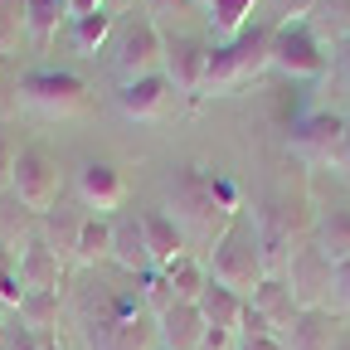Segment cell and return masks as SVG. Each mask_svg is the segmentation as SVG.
<instances>
[{
	"label": "cell",
	"mask_w": 350,
	"mask_h": 350,
	"mask_svg": "<svg viewBox=\"0 0 350 350\" xmlns=\"http://www.w3.org/2000/svg\"><path fill=\"white\" fill-rule=\"evenodd\" d=\"M273 29L278 25H248L243 34L209 44V68H204V98H224L239 93L253 78L273 68Z\"/></svg>",
	"instance_id": "cell-1"
},
{
	"label": "cell",
	"mask_w": 350,
	"mask_h": 350,
	"mask_svg": "<svg viewBox=\"0 0 350 350\" xmlns=\"http://www.w3.org/2000/svg\"><path fill=\"white\" fill-rule=\"evenodd\" d=\"M204 273H209V282L239 292L243 301H248V292L262 278H268V273H262V258H258V239H253V219L248 214H234L224 224V234H219L214 248H209Z\"/></svg>",
	"instance_id": "cell-2"
},
{
	"label": "cell",
	"mask_w": 350,
	"mask_h": 350,
	"mask_svg": "<svg viewBox=\"0 0 350 350\" xmlns=\"http://www.w3.org/2000/svg\"><path fill=\"white\" fill-rule=\"evenodd\" d=\"M170 219L185 229V239H200V243H209L214 248V239L224 234V224H229V214L214 204V195H209V175L200 170V165H185L180 175L170 180Z\"/></svg>",
	"instance_id": "cell-3"
},
{
	"label": "cell",
	"mask_w": 350,
	"mask_h": 350,
	"mask_svg": "<svg viewBox=\"0 0 350 350\" xmlns=\"http://www.w3.org/2000/svg\"><path fill=\"white\" fill-rule=\"evenodd\" d=\"M93 93H88V83L68 68H29L20 73V107L49 117V122H64V117H78L88 112Z\"/></svg>",
	"instance_id": "cell-4"
},
{
	"label": "cell",
	"mask_w": 350,
	"mask_h": 350,
	"mask_svg": "<svg viewBox=\"0 0 350 350\" xmlns=\"http://www.w3.org/2000/svg\"><path fill=\"white\" fill-rule=\"evenodd\" d=\"M273 68H282L287 78H321L331 68V44H321V34L306 20H278V29H273Z\"/></svg>",
	"instance_id": "cell-5"
},
{
	"label": "cell",
	"mask_w": 350,
	"mask_h": 350,
	"mask_svg": "<svg viewBox=\"0 0 350 350\" xmlns=\"http://www.w3.org/2000/svg\"><path fill=\"white\" fill-rule=\"evenodd\" d=\"M10 195H15L20 209H29V214H49V209L59 204V195H64V185H59V165H54V156L44 151V146H20Z\"/></svg>",
	"instance_id": "cell-6"
},
{
	"label": "cell",
	"mask_w": 350,
	"mask_h": 350,
	"mask_svg": "<svg viewBox=\"0 0 350 350\" xmlns=\"http://www.w3.org/2000/svg\"><path fill=\"white\" fill-rule=\"evenodd\" d=\"M287 151L301 165H340L345 161V117L340 112H306L292 126Z\"/></svg>",
	"instance_id": "cell-7"
},
{
	"label": "cell",
	"mask_w": 350,
	"mask_h": 350,
	"mask_svg": "<svg viewBox=\"0 0 350 350\" xmlns=\"http://www.w3.org/2000/svg\"><path fill=\"white\" fill-rule=\"evenodd\" d=\"M161 59H165V34L156 29V20H126L117 29V54H112V68L122 83H137L146 73H161Z\"/></svg>",
	"instance_id": "cell-8"
},
{
	"label": "cell",
	"mask_w": 350,
	"mask_h": 350,
	"mask_svg": "<svg viewBox=\"0 0 350 350\" xmlns=\"http://www.w3.org/2000/svg\"><path fill=\"white\" fill-rule=\"evenodd\" d=\"M253 239H258L262 273H268V278H282L287 262H292V253H297V224H292V214L278 209L273 200L258 204V209H253Z\"/></svg>",
	"instance_id": "cell-9"
},
{
	"label": "cell",
	"mask_w": 350,
	"mask_h": 350,
	"mask_svg": "<svg viewBox=\"0 0 350 350\" xmlns=\"http://www.w3.org/2000/svg\"><path fill=\"white\" fill-rule=\"evenodd\" d=\"M204 68H209V44L195 39V34H170L165 39V59H161V73L170 78L175 93H185L190 103L204 98Z\"/></svg>",
	"instance_id": "cell-10"
},
{
	"label": "cell",
	"mask_w": 350,
	"mask_h": 350,
	"mask_svg": "<svg viewBox=\"0 0 350 350\" xmlns=\"http://www.w3.org/2000/svg\"><path fill=\"white\" fill-rule=\"evenodd\" d=\"M83 350H161L156 317H98L83 331Z\"/></svg>",
	"instance_id": "cell-11"
},
{
	"label": "cell",
	"mask_w": 350,
	"mask_h": 350,
	"mask_svg": "<svg viewBox=\"0 0 350 350\" xmlns=\"http://www.w3.org/2000/svg\"><path fill=\"white\" fill-rule=\"evenodd\" d=\"M282 278H287V287H292V301L301 306V312H306V306H321V301L331 297V262L321 258V248H317V243L297 248Z\"/></svg>",
	"instance_id": "cell-12"
},
{
	"label": "cell",
	"mask_w": 350,
	"mask_h": 350,
	"mask_svg": "<svg viewBox=\"0 0 350 350\" xmlns=\"http://www.w3.org/2000/svg\"><path fill=\"white\" fill-rule=\"evenodd\" d=\"M122 200H126V180H122L117 165H107V161H88V165L78 170V204H83V209H93V214L112 219V214L122 209Z\"/></svg>",
	"instance_id": "cell-13"
},
{
	"label": "cell",
	"mask_w": 350,
	"mask_h": 350,
	"mask_svg": "<svg viewBox=\"0 0 350 350\" xmlns=\"http://www.w3.org/2000/svg\"><path fill=\"white\" fill-rule=\"evenodd\" d=\"M170 98H175V88L165 73H146L137 83H122L117 88V107L131 117V122H161L170 112Z\"/></svg>",
	"instance_id": "cell-14"
},
{
	"label": "cell",
	"mask_w": 350,
	"mask_h": 350,
	"mask_svg": "<svg viewBox=\"0 0 350 350\" xmlns=\"http://www.w3.org/2000/svg\"><path fill=\"white\" fill-rule=\"evenodd\" d=\"M122 273L131 278H146L156 273V262H151V248H146V234H142V214H117L112 219V258Z\"/></svg>",
	"instance_id": "cell-15"
},
{
	"label": "cell",
	"mask_w": 350,
	"mask_h": 350,
	"mask_svg": "<svg viewBox=\"0 0 350 350\" xmlns=\"http://www.w3.org/2000/svg\"><path fill=\"white\" fill-rule=\"evenodd\" d=\"M282 345L287 350H336L340 345V321L331 306H306L297 312V321L282 331Z\"/></svg>",
	"instance_id": "cell-16"
},
{
	"label": "cell",
	"mask_w": 350,
	"mask_h": 350,
	"mask_svg": "<svg viewBox=\"0 0 350 350\" xmlns=\"http://www.w3.org/2000/svg\"><path fill=\"white\" fill-rule=\"evenodd\" d=\"M15 273L25 282V292H59L64 287V258L44 243V239H29L20 262H15Z\"/></svg>",
	"instance_id": "cell-17"
},
{
	"label": "cell",
	"mask_w": 350,
	"mask_h": 350,
	"mask_svg": "<svg viewBox=\"0 0 350 350\" xmlns=\"http://www.w3.org/2000/svg\"><path fill=\"white\" fill-rule=\"evenodd\" d=\"M156 336H161V350H200V336H204L200 306L195 301H170L156 317Z\"/></svg>",
	"instance_id": "cell-18"
},
{
	"label": "cell",
	"mask_w": 350,
	"mask_h": 350,
	"mask_svg": "<svg viewBox=\"0 0 350 350\" xmlns=\"http://www.w3.org/2000/svg\"><path fill=\"white\" fill-rule=\"evenodd\" d=\"M248 306H253V312L262 317V321H268L278 336L297 321V312H301V306L292 301V287H287V278H262L253 292H248Z\"/></svg>",
	"instance_id": "cell-19"
},
{
	"label": "cell",
	"mask_w": 350,
	"mask_h": 350,
	"mask_svg": "<svg viewBox=\"0 0 350 350\" xmlns=\"http://www.w3.org/2000/svg\"><path fill=\"white\" fill-rule=\"evenodd\" d=\"M142 234H146V248H151V262H156V268H170V262L185 253V243H190L185 229L175 224L165 209H146V214H142Z\"/></svg>",
	"instance_id": "cell-20"
},
{
	"label": "cell",
	"mask_w": 350,
	"mask_h": 350,
	"mask_svg": "<svg viewBox=\"0 0 350 350\" xmlns=\"http://www.w3.org/2000/svg\"><path fill=\"white\" fill-rule=\"evenodd\" d=\"M39 219H44V243H49L59 258H73V253H78V234H83V224H88L83 204H73V200L59 195V204H54L49 214H39Z\"/></svg>",
	"instance_id": "cell-21"
},
{
	"label": "cell",
	"mask_w": 350,
	"mask_h": 350,
	"mask_svg": "<svg viewBox=\"0 0 350 350\" xmlns=\"http://www.w3.org/2000/svg\"><path fill=\"white\" fill-rule=\"evenodd\" d=\"M200 317H204V326H219V331H229V336H239V326H243V297L239 292H229V287H219V282H209L204 292H200Z\"/></svg>",
	"instance_id": "cell-22"
},
{
	"label": "cell",
	"mask_w": 350,
	"mask_h": 350,
	"mask_svg": "<svg viewBox=\"0 0 350 350\" xmlns=\"http://www.w3.org/2000/svg\"><path fill=\"white\" fill-rule=\"evenodd\" d=\"M64 20H68L64 0H25V34H29L34 49H49Z\"/></svg>",
	"instance_id": "cell-23"
},
{
	"label": "cell",
	"mask_w": 350,
	"mask_h": 350,
	"mask_svg": "<svg viewBox=\"0 0 350 350\" xmlns=\"http://www.w3.org/2000/svg\"><path fill=\"white\" fill-rule=\"evenodd\" d=\"M161 278H165V287H170V301H200V292L209 287L204 262H195L190 253H180L170 268H161Z\"/></svg>",
	"instance_id": "cell-24"
},
{
	"label": "cell",
	"mask_w": 350,
	"mask_h": 350,
	"mask_svg": "<svg viewBox=\"0 0 350 350\" xmlns=\"http://www.w3.org/2000/svg\"><path fill=\"white\" fill-rule=\"evenodd\" d=\"M317 248L331 268L350 258V209H326L317 219Z\"/></svg>",
	"instance_id": "cell-25"
},
{
	"label": "cell",
	"mask_w": 350,
	"mask_h": 350,
	"mask_svg": "<svg viewBox=\"0 0 350 350\" xmlns=\"http://www.w3.org/2000/svg\"><path fill=\"white\" fill-rule=\"evenodd\" d=\"M15 321L29 326L34 336L54 340V326H59V292H25V301L15 306Z\"/></svg>",
	"instance_id": "cell-26"
},
{
	"label": "cell",
	"mask_w": 350,
	"mask_h": 350,
	"mask_svg": "<svg viewBox=\"0 0 350 350\" xmlns=\"http://www.w3.org/2000/svg\"><path fill=\"white\" fill-rule=\"evenodd\" d=\"M107 39H112V15H107V10H93V15L68 20V49L83 54V59H93Z\"/></svg>",
	"instance_id": "cell-27"
},
{
	"label": "cell",
	"mask_w": 350,
	"mask_h": 350,
	"mask_svg": "<svg viewBox=\"0 0 350 350\" xmlns=\"http://www.w3.org/2000/svg\"><path fill=\"white\" fill-rule=\"evenodd\" d=\"M306 25L321 34V44H340L350 39V0H312Z\"/></svg>",
	"instance_id": "cell-28"
},
{
	"label": "cell",
	"mask_w": 350,
	"mask_h": 350,
	"mask_svg": "<svg viewBox=\"0 0 350 350\" xmlns=\"http://www.w3.org/2000/svg\"><path fill=\"white\" fill-rule=\"evenodd\" d=\"M107 258H112V219L88 214V224H83V234H78V253H73V262L93 268V262H107Z\"/></svg>",
	"instance_id": "cell-29"
},
{
	"label": "cell",
	"mask_w": 350,
	"mask_h": 350,
	"mask_svg": "<svg viewBox=\"0 0 350 350\" xmlns=\"http://www.w3.org/2000/svg\"><path fill=\"white\" fill-rule=\"evenodd\" d=\"M253 5H258V0H209V15H204V20L214 25L219 44L248 29V15H253Z\"/></svg>",
	"instance_id": "cell-30"
},
{
	"label": "cell",
	"mask_w": 350,
	"mask_h": 350,
	"mask_svg": "<svg viewBox=\"0 0 350 350\" xmlns=\"http://www.w3.org/2000/svg\"><path fill=\"white\" fill-rule=\"evenodd\" d=\"M25 34V0H0V54L10 59V49Z\"/></svg>",
	"instance_id": "cell-31"
},
{
	"label": "cell",
	"mask_w": 350,
	"mask_h": 350,
	"mask_svg": "<svg viewBox=\"0 0 350 350\" xmlns=\"http://www.w3.org/2000/svg\"><path fill=\"white\" fill-rule=\"evenodd\" d=\"M209 195H214V204L224 209L229 219H234V214H243V204H239V185L229 180L224 170H214V175H209Z\"/></svg>",
	"instance_id": "cell-32"
},
{
	"label": "cell",
	"mask_w": 350,
	"mask_h": 350,
	"mask_svg": "<svg viewBox=\"0 0 350 350\" xmlns=\"http://www.w3.org/2000/svg\"><path fill=\"white\" fill-rule=\"evenodd\" d=\"M15 107H20V68L0 54V117L15 112Z\"/></svg>",
	"instance_id": "cell-33"
},
{
	"label": "cell",
	"mask_w": 350,
	"mask_h": 350,
	"mask_svg": "<svg viewBox=\"0 0 350 350\" xmlns=\"http://www.w3.org/2000/svg\"><path fill=\"white\" fill-rule=\"evenodd\" d=\"M0 350H54V340H44V336H34L29 326H5V340H0Z\"/></svg>",
	"instance_id": "cell-34"
},
{
	"label": "cell",
	"mask_w": 350,
	"mask_h": 350,
	"mask_svg": "<svg viewBox=\"0 0 350 350\" xmlns=\"http://www.w3.org/2000/svg\"><path fill=\"white\" fill-rule=\"evenodd\" d=\"M331 306L336 312H350V258L331 268Z\"/></svg>",
	"instance_id": "cell-35"
},
{
	"label": "cell",
	"mask_w": 350,
	"mask_h": 350,
	"mask_svg": "<svg viewBox=\"0 0 350 350\" xmlns=\"http://www.w3.org/2000/svg\"><path fill=\"white\" fill-rule=\"evenodd\" d=\"M15 142L5 137V131H0V195H10V180H15Z\"/></svg>",
	"instance_id": "cell-36"
},
{
	"label": "cell",
	"mask_w": 350,
	"mask_h": 350,
	"mask_svg": "<svg viewBox=\"0 0 350 350\" xmlns=\"http://www.w3.org/2000/svg\"><path fill=\"white\" fill-rule=\"evenodd\" d=\"M25 301V282H20V273L10 268L5 278H0V306H20Z\"/></svg>",
	"instance_id": "cell-37"
},
{
	"label": "cell",
	"mask_w": 350,
	"mask_h": 350,
	"mask_svg": "<svg viewBox=\"0 0 350 350\" xmlns=\"http://www.w3.org/2000/svg\"><path fill=\"white\" fill-rule=\"evenodd\" d=\"M146 5H151V15H175V20H180V15H195V10H200L195 0H146Z\"/></svg>",
	"instance_id": "cell-38"
},
{
	"label": "cell",
	"mask_w": 350,
	"mask_h": 350,
	"mask_svg": "<svg viewBox=\"0 0 350 350\" xmlns=\"http://www.w3.org/2000/svg\"><path fill=\"white\" fill-rule=\"evenodd\" d=\"M234 345H239V336L219 331V326H204V336H200V350H234Z\"/></svg>",
	"instance_id": "cell-39"
},
{
	"label": "cell",
	"mask_w": 350,
	"mask_h": 350,
	"mask_svg": "<svg viewBox=\"0 0 350 350\" xmlns=\"http://www.w3.org/2000/svg\"><path fill=\"white\" fill-rule=\"evenodd\" d=\"M239 350H287L282 336H239Z\"/></svg>",
	"instance_id": "cell-40"
},
{
	"label": "cell",
	"mask_w": 350,
	"mask_h": 350,
	"mask_svg": "<svg viewBox=\"0 0 350 350\" xmlns=\"http://www.w3.org/2000/svg\"><path fill=\"white\" fill-rule=\"evenodd\" d=\"M64 10H68V20H78V15H93V10H103V0H64Z\"/></svg>",
	"instance_id": "cell-41"
},
{
	"label": "cell",
	"mask_w": 350,
	"mask_h": 350,
	"mask_svg": "<svg viewBox=\"0 0 350 350\" xmlns=\"http://www.w3.org/2000/svg\"><path fill=\"white\" fill-rule=\"evenodd\" d=\"M312 0H282V20H306Z\"/></svg>",
	"instance_id": "cell-42"
},
{
	"label": "cell",
	"mask_w": 350,
	"mask_h": 350,
	"mask_svg": "<svg viewBox=\"0 0 350 350\" xmlns=\"http://www.w3.org/2000/svg\"><path fill=\"white\" fill-rule=\"evenodd\" d=\"M336 68H340V78L350 83V39H340V44H336Z\"/></svg>",
	"instance_id": "cell-43"
},
{
	"label": "cell",
	"mask_w": 350,
	"mask_h": 350,
	"mask_svg": "<svg viewBox=\"0 0 350 350\" xmlns=\"http://www.w3.org/2000/svg\"><path fill=\"white\" fill-rule=\"evenodd\" d=\"M126 5H131V0H103V10H107V15H117V10H126Z\"/></svg>",
	"instance_id": "cell-44"
},
{
	"label": "cell",
	"mask_w": 350,
	"mask_h": 350,
	"mask_svg": "<svg viewBox=\"0 0 350 350\" xmlns=\"http://www.w3.org/2000/svg\"><path fill=\"white\" fill-rule=\"evenodd\" d=\"M340 165H350V117H345V161Z\"/></svg>",
	"instance_id": "cell-45"
},
{
	"label": "cell",
	"mask_w": 350,
	"mask_h": 350,
	"mask_svg": "<svg viewBox=\"0 0 350 350\" xmlns=\"http://www.w3.org/2000/svg\"><path fill=\"white\" fill-rule=\"evenodd\" d=\"M5 326H10V321H5V317H0V340H5Z\"/></svg>",
	"instance_id": "cell-46"
},
{
	"label": "cell",
	"mask_w": 350,
	"mask_h": 350,
	"mask_svg": "<svg viewBox=\"0 0 350 350\" xmlns=\"http://www.w3.org/2000/svg\"><path fill=\"white\" fill-rule=\"evenodd\" d=\"M336 350H350V340H340V345H336Z\"/></svg>",
	"instance_id": "cell-47"
},
{
	"label": "cell",
	"mask_w": 350,
	"mask_h": 350,
	"mask_svg": "<svg viewBox=\"0 0 350 350\" xmlns=\"http://www.w3.org/2000/svg\"><path fill=\"white\" fill-rule=\"evenodd\" d=\"M195 5H204V10H209V0H195Z\"/></svg>",
	"instance_id": "cell-48"
},
{
	"label": "cell",
	"mask_w": 350,
	"mask_h": 350,
	"mask_svg": "<svg viewBox=\"0 0 350 350\" xmlns=\"http://www.w3.org/2000/svg\"><path fill=\"white\" fill-rule=\"evenodd\" d=\"M234 350H239V345H234Z\"/></svg>",
	"instance_id": "cell-49"
}]
</instances>
